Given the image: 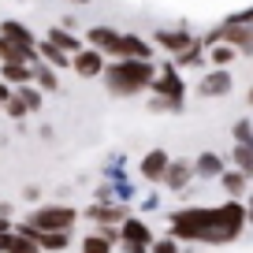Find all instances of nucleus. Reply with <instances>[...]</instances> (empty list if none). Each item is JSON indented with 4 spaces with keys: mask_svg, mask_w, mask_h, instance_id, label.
Segmentation results:
<instances>
[{
    "mask_svg": "<svg viewBox=\"0 0 253 253\" xmlns=\"http://www.w3.org/2000/svg\"><path fill=\"white\" fill-rule=\"evenodd\" d=\"M104 86L112 97H138L149 93L157 79V60H108L104 63Z\"/></svg>",
    "mask_w": 253,
    "mask_h": 253,
    "instance_id": "f257e3e1",
    "label": "nucleus"
},
{
    "mask_svg": "<svg viewBox=\"0 0 253 253\" xmlns=\"http://www.w3.org/2000/svg\"><path fill=\"white\" fill-rule=\"evenodd\" d=\"M149 112H182L186 104V79L175 67V60L157 63V79L149 86Z\"/></svg>",
    "mask_w": 253,
    "mask_h": 253,
    "instance_id": "f03ea898",
    "label": "nucleus"
},
{
    "mask_svg": "<svg viewBox=\"0 0 253 253\" xmlns=\"http://www.w3.org/2000/svg\"><path fill=\"white\" fill-rule=\"evenodd\" d=\"M75 220H79V212H75L71 205H45V209H38V212H30L26 223H34L38 231H71Z\"/></svg>",
    "mask_w": 253,
    "mask_h": 253,
    "instance_id": "7ed1b4c3",
    "label": "nucleus"
},
{
    "mask_svg": "<svg viewBox=\"0 0 253 253\" xmlns=\"http://www.w3.org/2000/svg\"><path fill=\"white\" fill-rule=\"evenodd\" d=\"M153 41H157V48H164L168 56H179V52H186L198 38H194L190 26H160V30H153Z\"/></svg>",
    "mask_w": 253,
    "mask_h": 253,
    "instance_id": "20e7f679",
    "label": "nucleus"
},
{
    "mask_svg": "<svg viewBox=\"0 0 253 253\" xmlns=\"http://www.w3.org/2000/svg\"><path fill=\"white\" fill-rule=\"evenodd\" d=\"M104 63H108V56H104V52L82 45L79 52L71 56V71L79 75V79H101V75H104Z\"/></svg>",
    "mask_w": 253,
    "mask_h": 253,
    "instance_id": "39448f33",
    "label": "nucleus"
},
{
    "mask_svg": "<svg viewBox=\"0 0 253 253\" xmlns=\"http://www.w3.org/2000/svg\"><path fill=\"white\" fill-rule=\"evenodd\" d=\"M119 38H123V30H116V26H89L86 30V45L112 60H119Z\"/></svg>",
    "mask_w": 253,
    "mask_h": 253,
    "instance_id": "423d86ee",
    "label": "nucleus"
},
{
    "mask_svg": "<svg viewBox=\"0 0 253 253\" xmlns=\"http://www.w3.org/2000/svg\"><path fill=\"white\" fill-rule=\"evenodd\" d=\"M231 89H235V79H231L227 67H212V71H205V79L198 82L201 97H227Z\"/></svg>",
    "mask_w": 253,
    "mask_h": 253,
    "instance_id": "0eeeda50",
    "label": "nucleus"
},
{
    "mask_svg": "<svg viewBox=\"0 0 253 253\" xmlns=\"http://www.w3.org/2000/svg\"><path fill=\"white\" fill-rule=\"evenodd\" d=\"M119 60H157V48L142 34H123L119 38Z\"/></svg>",
    "mask_w": 253,
    "mask_h": 253,
    "instance_id": "6e6552de",
    "label": "nucleus"
},
{
    "mask_svg": "<svg viewBox=\"0 0 253 253\" xmlns=\"http://www.w3.org/2000/svg\"><path fill=\"white\" fill-rule=\"evenodd\" d=\"M0 34H4L8 41H15V45H23V48H34V45H38L34 30L23 23V19H0Z\"/></svg>",
    "mask_w": 253,
    "mask_h": 253,
    "instance_id": "1a4fd4ad",
    "label": "nucleus"
},
{
    "mask_svg": "<svg viewBox=\"0 0 253 253\" xmlns=\"http://www.w3.org/2000/svg\"><path fill=\"white\" fill-rule=\"evenodd\" d=\"M190 179H194V164H190V160H168L164 179H160V182H164L168 190H182Z\"/></svg>",
    "mask_w": 253,
    "mask_h": 253,
    "instance_id": "9d476101",
    "label": "nucleus"
},
{
    "mask_svg": "<svg viewBox=\"0 0 253 253\" xmlns=\"http://www.w3.org/2000/svg\"><path fill=\"white\" fill-rule=\"evenodd\" d=\"M45 41H52V45H56V48H63L67 56H75V52H79L82 45H86V41H82V38H79L75 30H67V26H60V23H56V26H48Z\"/></svg>",
    "mask_w": 253,
    "mask_h": 253,
    "instance_id": "9b49d317",
    "label": "nucleus"
},
{
    "mask_svg": "<svg viewBox=\"0 0 253 253\" xmlns=\"http://www.w3.org/2000/svg\"><path fill=\"white\" fill-rule=\"evenodd\" d=\"M0 63H38V48H23L0 34Z\"/></svg>",
    "mask_w": 253,
    "mask_h": 253,
    "instance_id": "f8f14e48",
    "label": "nucleus"
},
{
    "mask_svg": "<svg viewBox=\"0 0 253 253\" xmlns=\"http://www.w3.org/2000/svg\"><path fill=\"white\" fill-rule=\"evenodd\" d=\"M220 186H223L227 198H238V201L250 194V179H246L238 168H223V171H220Z\"/></svg>",
    "mask_w": 253,
    "mask_h": 253,
    "instance_id": "ddd939ff",
    "label": "nucleus"
},
{
    "mask_svg": "<svg viewBox=\"0 0 253 253\" xmlns=\"http://www.w3.org/2000/svg\"><path fill=\"white\" fill-rule=\"evenodd\" d=\"M34 48H38V60H41V63H48V67H56V71H67V67H71V56L63 52V48H56L52 41L41 38Z\"/></svg>",
    "mask_w": 253,
    "mask_h": 253,
    "instance_id": "4468645a",
    "label": "nucleus"
},
{
    "mask_svg": "<svg viewBox=\"0 0 253 253\" xmlns=\"http://www.w3.org/2000/svg\"><path fill=\"white\" fill-rule=\"evenodd\" d=\"M190 164H194V175H201V179H220V171L227 168V164H223V157H220V153H212V149H205L198 160H190Z\"/></svg>",
    "mask_w": 253,
    "mask_h": 253,
    "instance_id": "2eb2a0df",
    "label": "nucleus"
},
{
    "mask_svg": "<svg viewBox=\"0 0 253 253\" xmlns=\"http://www.w3.org/2000/svg\"><path fill=\"white\" fill-rule=\"evenodd\" d=\"M171 60H175V67H179V71H201V67L209 63V56H205V45H201V41H194L186 52L171 56Z\"/></svg>",
    "mask_w": 253,
    "mask_h": 253,
    "instance_id": "dca6fc26",
    "label": "nucleus"
},
{
    "mask_svg": "<svg viewBox=\"0 0 253 253\" xmlns=\"http://www.w3.org/2000/svg\"><path fill=\"white\" fill-rule=\"evenodd\" d=\"M168 153L164 149H153V153H145L142 157V179H149V182H160L164 179V168H168Z\"/></svg>",
    "mask_w": 253,
    "mask_h": 253,
    "instance_id": "f3484780",
    "label": "nucleus"
},
{
    "mask_svg": "<svg viewBox=\"0 0 253 253\" xmlns=\"http://www.w3.org/2000/svg\"><path fill=\"white\" fill-rule=\"evenodd\" d=\"M34 86H38L41 93H60V71L38 60L34 63Z\"/></svg>",
    "mask_w": 253,
    "mask_h": 253,
    "instance_id": "a211bd4d",
    "label": "nucleus"
},
{
    "mask_svg": "<svg viewBox=\"0 0 253 253\" xmlns=\"http://www.w3.org/2000/svg\"><path fill=\"white\" fill-rule=\"evenodd\" d=\"M0 79L11 89L23 86V82H34V63H0Z\"/></svg>",
    "mask_w": 253,
    "mask_h": 253,
    "instance_id": "6ab92c4d",
    "label": "nucleus"
},
{
    "mask_svg": "<svg viewBox=\"0 0 253 253\" xmlns=\"http://www.w3.org/2000/svg\"><path fill=\"white\" fill-rule=\"evenodd\" d=\"M119 238H123V242H130V246H145V242H153V231L145 227L142 220H123Z\"/></svg>",
    "mask_w": 253,
    "mask_h": 253,
    "instance_id": "aec40b11",
    "label": "nucleus"
},
{
    "mask_svg": "<svg viewBox=\"0 0 253 253\" xmlns=\"http://www.w3.org/2000/svg\"><path fill=\"white\" fill-rule=\"evenodd\" d=\"M205 56H209V63H212V67H231V63L238 60V48L227 45V41H216V45L205 48Z\"/></svg>",
    "mask_w": 253,
    "mask_h": 253,
    "instance_id": "412c9836",
    "label": "nucleus"
},
{
    "mask_svg": "<svg viewBox=\"0 0 253 253\" xmlns=\"http://www.w3.org/2000/svg\"><path fill=\"white\" fill-rule=\"evenodd\" d=\"M231 160H235V168L246 175V179H253V138H250V142H235Z\"/></svg>",
    "mask_w": 253,
    "mask_h": 253,
    "instance_id": "4be33fe9",
    "label": "nucleus"
},
{
    "mask_svg": "<svg viewBox=\"0 0 253 253\" xmlns=\"http://www.w3.org/2000/svg\"><path fill=\"white\" fill-rule=\"evenodd\" d=\"M15 97H19V101H23L30 112H38L41 104H45V93H41L34 82H23V86H15Z\"/></svg>",
    "mask_w": 253,
    "mask_h": 253,
    "instance_id": "5701e85b",
    "label": "nucleus"
},
{
    "mask_svg": "<svg viewBox=\"0 0 253 253\" xmlns=\"http://www.w3.org/2000/svg\"><path fill=\"white\" fill-rule=\"evenodd\" d=\"M89 220H97V223H116V220H123V209H116V205H89Z\"/></svg>",
    "mask_w": 253,
    "mask_h": 253,
    "instance_id": "b1692460",
    "label": "nucleus"
},
{
    "mask_svg": "<svg viewBox=\"0 0 253 253\" xmlns=\"http://www.w3.org/2000/svg\"><path fill=\"white\" fill-rule=\"evenodd\" d=\"M82 253H112V242L104 235H86L82 238Z\"/></svg>",
    "mask_w": 253,
    "mask_h": 253,
    "instance_id": "393cba45",
    "label": "nucleus"
},
{
    "mask_svg": "<svg viewBox=\"0 0 253 253\" xmlns=\"http://www.w3.org/2000/svg\"><path fill=\"white\" fill-rule=\"evenodd\" d=\"M4 116H8V119H26V116H30V108L15 97V89H11V97L4 101Z\"/></svg>",
    "mask_w": 253,
    "mask_h": 253,
    "instance_id": "a878e982",
    "label": "nucleus"
},
{
    "mask_svg": "<svg viewBox=\"0 0 253 253\" xmlns=\"http://www.w3.org/2000/svg\"><path fill=\"white\" fill-rule=\"evenodd\" d=\"M8 253H41V246L34 242V238H26V235H15L11 246H8Z\"/></svg>",
    "mask_w": 253,
    "mask_h": 253,
    "instance_id": "bb28decb",
    "label": "nucleus"
},
{
    "mask_svg": "<svg viewBox=\"0 0 253 253\" xmlns=\"http://www.w3.org/2000/svg\"><path fill=\"white\" fill-rule=\"evenodd\" d=\"M231 138H235V142H250V138H253V119L242 116L235 126H231Z\"/></svg>",
    "mask_w": 253,
    "mask_h": 253,
    "instance_id": "cd10ccee",
    "label": "nucleus"
},
{
    "mask_svg": "<svg viewBox=\"0 0 253 253\" xmlns=\"http://www.w3.org/2000/svg\"><path fill=\"white\" fill-rule=\"evenodd\" d=\"M153 253H179V242H175V238H164V242H153Z\"/></svg>",
    "mask_w": 253,
    "mask_h": 253,
    "instance_id": "c85d7f7f",
    "label": "nucleus"
},
{
    "mask_svg": "<svg viewBox=\"0 0 253 253\" xmlns=\"http://www.w3.org/2000/svg\"><path fill=\"white\" fill-rule=\"evenodd\" d=\"M8 97H11V86L0 79V112H4V101H8Z\"/></svg>",
    "mask_w": 253,
    "mask_h": 253,
    "instance_id": "c756f323",
    "label": "nucleus"
},
{
    "mask_svg": "<svg viewBox=\"0 0 253 253\" xmlns=\"http://www.w3.org/2000/svg\"><path fill=\"white\" fill-rule=\"evenodd\" d=\"M11 238H15V235H11V231H0V253H8V246H11Z\"/></svg>",
    "mask_w": 253,
    "mask_h": 253,
    "instance_id": "7c9ffc66",
    "label": "nucleus"
},
{
    "mask_svg": "<svg viewBox=\"0 0 253 253\" xmlns=\"http://www.w3.org/2000/svg\"><path fill=\"white\" fill-rule=\"evenodd\" d=\"M246 220L253 223V194H246Z\"/></svg>",
    "mask_w": 253,
    "mask_h": 253,
    "instance_id": "2f4dec72",
    "label": "nucleus"
},
{
    "mask_svg": "<svg viewBox=\"0 0 253 253\" xmlns=\"http://www.w3.org/2000/svg\"><path fill=\"white\" fill-rule=\"evenodd\" d=\"M246 104H250V108H253V86L246 89Z\"/></svg>",
    "mask_w": 253,
    "mask_h": 253,
    "instance_id": "473e14b6",
    "label": "nucleus"
},
{
    "mask_svg": "<svg viewBox=\"0 0 253 253\" xmlns=\"http://www.w3.org/2000/svg\"><path fill=\"white\" fill-rule=\"evenodd\" d=\"M71 4H89V0H71Z\"/></svg>",
    "mask_w": 253,
    "mask_h": 253,
    "instance_id": "72a5a7b5",
    "label": "nucleus"
}]
</instances>
